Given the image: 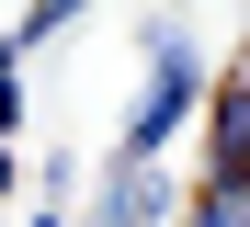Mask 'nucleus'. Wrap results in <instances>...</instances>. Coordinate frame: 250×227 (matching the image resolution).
<instances>
[{
    "label": "nucleus",
    "instance_id": "f257e3e1",
    "mask_svg": "<svg viewBox=\"0 0 250 227\" xmlns=\"http://www.w3.org/2000/svg\"><path fill=\"white\" fill-rule=\"evenodd\" d=\"M193 114H205V57H193V34H182V23H148V103L125 114V148H114V159L148 170Z\"/></svg>",
    "mask_w": 250,
    "mask_h": 227
},
{
    "label": "nucleus",
    "instance_id": "f03ea898",
    "mask_svg": "<svg viewBox=\"0 0 250 227\" xmlns=\"http://www.w3.org/2000/svg\"><path fill=\"white\" fill-rule=\"evenodd\" d=\"M205 182H250V57L216 80V103H205Z\"/></svg>",
    "mask_w": 250,
    "mask_h": 227
},
{
    "label": "nucleus",
    "instance_id": "7ed1b4c3",
    "mask_svg": "<svg viewBox=\"0 0 250 227\" xmlns=\"http://www.w3.org/2000/svg\"><path fill=\"white\" fill-rule=\"evenodd\" d=\"M159 216H171V182H159V170H103V205L91 216H80V227H159Z\"/></svg>",
    "mask_w": 250,
    "mask_h": 227
},
{
    "label": "nucleus",
    "instance_id": "20e7f679",
    "mask_svg": "<svg viewBox=\"0 0 250 227\" xmlns=\"http://www.w3.org/2000/svg\"><path fill=\"white\" fill-rule=\"evenodd\" d=\"M182 227H250V182H205L182 205Z\"/></svg>",
    "mask_w": 250,
    "mask_h": 227
},
{
    "label": "nucleus",
    "instance_id": "39448f33",
    "mask_svg": "<svg viewBox=\"0 0 250 227\" xmlns=\"http://www.w3.org/2000/svg\"><path fill=\"white\" fill-rule=\"evenodd\" d=\"M80 12H91V0H34V12L12 23V57H34V45H46V34H68Z\"/></svg>",
    "mask_w": 250,
    "mask_h": 227
},
{
    "label": "nucleus",
    "instance_id": "423d86ee",
    "mask_svg": "<svg viewBox=\"0 0 250 227\" xmlns=\"http://www.w3.org/2000/svg\"><path fill=\"white\" fill-rule=\"evenodd\" d=\"M12 125H23V57L0 45V136H12Z\"/></svg>",
    "mask_w": 250,
    "mask_h": 227
},
{
    "label": "nucleus",
    "instance_id": "0eeeda50",
    "mask_svg": "<svg viewBox=\"0 0 250 227\" xmlns=\"http://www.w3.org/2000/svg\"><path fill=\"white\" fill-rule=\"evenodd\" d=\"M23 227H80V216H57V205H34V216H23Z\"/></svg>",
    "mask_w": 250,
    "mask_h": 227
},
{
    "label": "nucleus",
    "instance_id": "6e6552de",
    "mask_svg": "<svg viewBox=\"0 0 250 227\" xmlns=\"http://www.w3.org/2000/svg\"><path fill=\"white\" fill-rule=\"evenodd\" d=\"M0 193H12V148H0Z\"/></svg>",
    "mask_w": 250,
    "mask_h": 227
}]
</instances>
